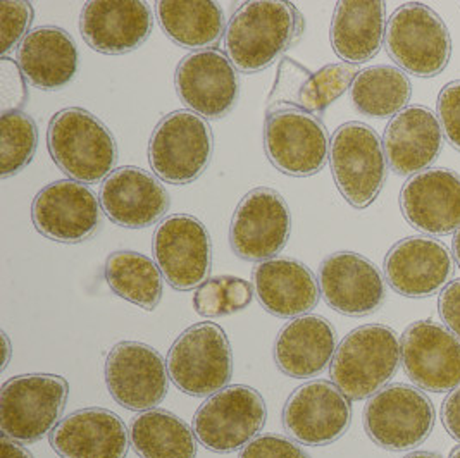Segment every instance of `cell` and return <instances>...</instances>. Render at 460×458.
Segmentation results:
<instances>
[{
    "mask_svg": "<svg viewBox=\"0 0 460 458\" xmlns=\"http://www.w3.org/2000/svg\"><path fill=\"white\" fill-rule=\"evenodd\" d=\"M304 28V16L292 2H245L226 26V54L245 75L264 71L298 42Z\"/></svg>",
    "mask_w": 460,
    "mask_h": 458,
    "instance_id": "obj_1",
    "label": "cell"
},
{
    "mask_svg": "<svg viewBox=\"0 0 460 458\" xmlns=\"http://www.w3.org/2000/svg\"><path fill=\"white\" fill-rule=\"evenodd\" d=\"M47 144L64 174L84 185L102 181L119 159L111 129L82 107H67L50 119Z\"/></svg>",
    "mask_w": 460,
    "mask_h": 458,
    "instance_id": "obj_2",
    "label": "cell"
},
{
    "mask_svg": "<svg viewBox=\"0 0 460 458\" xmlns=\"http://www.w3.org/2000/svg\"><path fill=\"white\" fill-rule=\"evenodd\" d=\"M402 339L383 324H366L347 334L332 362V383L350 400H366L381 392L397 374Z\"/></svg>",
    "mask_w": 460,
    "mask_h": 458,
    "instance_id": "obj_3",
    "label": "cell"
},
{
    "mask_svg": "<svg viewBox=\"0 0 460 458\" xmlns=\"http://www.w3.org/2000/svg\"><path fill=\"white\" fill-rule=\"evenodd\" d=\"M388 56L418 78L441 75L452 57V39L438 14L419 2L400 5L386 24Z\"/></svg>",
    "mask_w": 460,
    "mask_h": 458,
    "instance_id": "obj_4",
    "label": "cell"
},
{
    "mask_svg": "<svg viewBox=\"0 0 460 458\" xmlns=\"http://www.w3.org/2000/svg\"><path fill=\"white\" fill-rule=\"evenodd\" d=\"M69 395L61 375L26 374L9 379L0 392V429L20 443H35L50 435Z\"/></svg>",
    "mask_w": 460,
    "mask_h": 458,
    "instance_id": "obj_5",
    "label": "cell"
},
{
    "mask_svg": "<svg viewBox=\"0 0 460 458\" xmlns=\"http://www.w3.org/2000/svg\"><path fill=\"white\" fill-rule=\"evenodd\" d=\"M212 152L209 123L191 110H174L155 126L148 142V163L159 180L181 187L202 176Z\"/></svg>",
    "mask_w": 460,
    "mask_h": 458,
    "instance_id": "obj_6",
    "label": "cell"
},
{
    "mask_svg": "<svg viewBox=\"0 0 460 458\" xmlns=\"http://www.w3.org/2000/svg\"><path fill=\"white\" fill-rule=\"evenodd\" d=\"M330 163L341 197L356 208L369 207L388 176L385 146L371 126L350 121L332 138Z\"/></svg>",
    "mask_w": 460,
    "mask_h": 458,
    "instance_id": "obj_7",
    "label": "cell"
},
{
    "mask_svg": "<svg viewBox=\"0 0 460 458\" xmlns=\"http://www.w3.org/2000/svg\"><path fill=\"white\" fill-rule=\"evenodd\" d=\"M171 381L187 395H214L233 375V354L225 330L200 322L180 334L168 355Z\"/></svg>",
    "mask_w": 460,
    "mask_h": 458,
    "instance_id": "obj_8",
    "label": "cell"
},
{
    "mask_svg": "<svg viewBox=\"0 0 460 458\" xmlns=\"http://www.w3.org/2000/svg\"><path fill=\"white\" fill-rule=\"evenodd\" d=\"M268 407L262 395L245 384L228 386L208 398L193 417L195 436L210 452L245 448L262 431Z\"/></svg>",
    "mask_w": 460,
    "mask_h": 458,
    "instance_id": "obj_9",
    "label": "cell"
},
{
    "mask_svg": "<svg viewBox=\"0 0 460 458\" xmlns=\"http://www.w3.org/2000/svg\"><path fill=\"white\" fill-rule=\"evenodd\" d=\"M431 400L409 384H392L371 396L364 410L367 436L385 450L403 452L422 445L435 427Z\"/></svg>",
    "mask_w": 460,
    "mask_h": 458,
    "instance_id": "obj_10",
    "label": "cell"
},
{
    "mask_svg": "<svg viewBox=\"0 0 460 458\" xmlns=\"http://www.w3.org/2000/svg\"><path fill=\"white\" fill-rule=\"evenodd\" d=\"M292 234V212L272 188H255L234 208L230 245L240 259L266 262L276 259Z\"/></svg>",
    "mask_w": 460,
    "mask_h": 458,
    "instance_id": "obj_11",
    "label": "cell"
},
{
    "mask_svg": "<svg viewBox=\"0 0 460 458\" xmlns=\"http://www.w3.org/2000/svg\"><path fill=\"white\" fill-rule=\"evenodd\" d=\"M264 146L278 171L293 178H307L326 166L332 142L317 116L283 109L266 118Z\"/></svg>",
    "mask_w": 460,
    "mask_h": 458,
    "instance_id": "obj_12",
    "label": "cell"
},
{
    "mask_svg": "<svg viewBox=\"0 0 460 458\" xmlns=\"http://www.w3.org/2000/svg\"><path fill=\"white\" fill-rule=\"evenodd\" d=\"M169 369L163 355L140 341H121L105 360V384L128 410H152L168 395Z\"/></svg>",
    "mask_w": 460,
    "mask_h": 458,
    "instance_id": "obj_13",
    "label": "cell"
},
{
    "mask_svg": "<svg viewBox=\"0 0 460 458\" xmlns=\"http://www.w3.org/2000/svg\"><path fill=\"white\" fill-rule=\"evenodd\" d=\"M154 255L169 286L189 292L209 279L212 243L208 228L190 214L166 217L154 234Z\"/></svg>",
    "mask_w": 460,
    "mask_h": 458,
    "instance_id": "obj_14",
    "label": "cell"
},
{
    "mask_svg": "<svg viewBox=\"0 0 460 458\" xmlns=\"http://www.w3.org/2000/svg\"><path fill=\"white\" fill-rule=\"evenodd\" d=\"M174 84L181 102L204 119L228 116L240 97L236 67L217 48L197 50L180 61Z\"/></svg>",
    "mask_w": 460,
    "mask_h": 458,
    "instance_id": "obj_15",
    "label": "cell"
},
{
    "mask_svg": "<svg viewBox=\"0 0 460 458\" xmlns=\"http://www.w3.org/2000/svg\"><path fill=\"white\" fill-rule=\"evenodd\" d=\"M402 362L424 392L445 393L460 386V339L433 321L412 322L402 336Z\"/></svg>",
    "mask_w": 460,
    "mask_h": 458,
    "instance_id": "obj_16",
    "label": "cell"
},
{
    "mask_svg": "<svg viewBox=\"0 0 460 458\" xmlns=\"http://www.w3.org/2000/svg\"><path fill=\"white\" fill-rule=\"evenodd\" d=\"M350 422V398L330 381H311L296 388L283 410L285 429L307 446L333 443L349 431Z\"/></svg>",
    "mask_w": 460,
    "mask_h": 458,
    "instance_id": "obj_17",
    "label": "cell"
},
{
    "mask_svg": "<svg viewBox=\"0 0 460 458\" xmlns=\"http://www.w3.org/2000/svg\"><path fill=\"white\" fill-rule=\"evenodd\" d=\"M101 200L90 188L61 180L43 187L31 206V219L37 231L59 243H80L101 226Z\"/></svg>",
    "mask_w": 460,
    "mask_h": 458,
    "instance_id": "obj_18",
    "label": "cell"
},
{
    "mask_svg": "<svg viewBox=\"0 0 460 458\" xmlns=\"http://www.w3.org/2000/svg\"><path fill=\"white\" fill-rule=\"evenodd\" d=\"M319 288L336 313L364 317L385 304V277L369 259L356 251H336L319 268Z\"/></svg>",
    "mask_w": 460,
    "mask_h": 458,
    "instance_id": "obj_19",
    "label": "cell"
},
{
    "mask_svg": "<svg viewBox=\"0 0 460 458\" xmlns=\"http://www.w3.org/2000/svg\"><path fill=\"white\" fill-rule=\"evenodd\" d=\"M358 73V66L347 63L328 64L313 73L285 57L279 64L266 114L296 109L319 118L328 105L352 88Z\"/></svg>",
    "mask_w": 460,
    "mask_h": 458,
    "instance_id": "obj_20",
    "label": "cell"
},
{
    "mask_svg": "<svg viewBox=\"0 0 460 458\" xmlns=\"http://www.w3.org/2000/svg\"><path fill=\"white\" fill-rule=\"evenodd\" d=\"M385 277L403 296L426 298L445 290L454 276V259L448 249L431 236L400 240L385 257Z\"/></svg>",
    "mask_w": 460,
    "mask_h": 458,
    "instance_id": "obj_21",
    "label": "cell"
},
{
    "mask_svg": "<svg viewBox=\"0 0 460 458\" xmlns=\"http://www.w3.org/2000/svg\"><path fill=\"white\" fill-rule=\"evenodd\" d=\"M400 208L407 223L429 236L460 229V176L445 167H431L407 180L400 191Z\"/></svg>",
    "mask_w": 460,
    "mask_h": 458,
    "instance_id": "obj_22",
    "label": "cell"
},
{
    "mask_svg": "<svg viewBox=\"0 0 460 458\" xmlns=\"http://www.w3.org/2000/svg\"><path fill=\"white\" fill-rule=\"evenodd\" d=\"M111 223L121 228H148L169 210V193L150 172L135 166L116 169L104 180L99 195Z\"/></svg>",
    "mask_w": 460,
    "mask_h": 458,
    "instance_id": "obj_23",
    "label": "cell"
},
{
    "mask_svg": "<svg viewBox=\"0 0 460 458\" xmlns=\"http://www.w3.org/2000/svg\"><path fill=\"white\" fill-rule=\"evenodd\" d=\"M154 28L152 11L138 0H95L82 11L80 31L84 42L105 56L137 50Z\"/></svg>",
    "mask_w": 460,
    "mask_h": 458,
    "instance_id": "obj_24",
    "label": "cell"
},
{
    "mask_svg": "<svg viewBox=\"0 0 460 458\" xmlns=\"http://www.w3.org/2000/svg\"><path fill=\"white\" fill-rule=\"evenodd\" d=\"M129 441L121 417L101 407L69 414L50 433V445L61 458H126Z\"/></svg>",
    "mask_w": 460,
    "mask_h": 458,
    "instance_id": "obj_25",
    "label": "cell"
},
{
    "mask_svg": "<svg viewBox=\"0 0 460 458\" xmlns=\"http://www.w3.org/2000/svg\"><path fill=\"white\" fill-rule=\"evenodd\" d=\"M383 146L388 166L400 176L431 169L443 148L438 116L424 105H409L386 126Z\"/></svg>",
    "mask_w": 460,
    "mask_h": 458,
    "instance_id": "obj_26",
    "label": "cell"
},
{
    "mask_svg": "<svg viewBox=\"0 0 460 458\" xmlns=\"http://www.w3.org/2000/svg\"><path fill=\"white\" fill-rule=\"evenodd\" d=\"M253 288L261 305L283 319H296L311 313L321 296L314 272L288 257L259 262L253 271Z\"/></svg>",
    "mask_w": 460,
    "mask_h": 458,
    "instance_id": "obj_27",
    "label": "cell"
},
{
    "mask_svg": "<svg viewBox=\"0 0 460 458\" xmlns=\"http://www.w3.org/2000/svg\"><path fill=\"white\" fill-rule=\"evenodd\" d=\"M336 354V331L321 315L290 321L276 338L274 362L283 374L307 379L321 374Z\"/></svg>",
    "mask_w": 460,
    "mask_h": 458,
    "instance_id": "obj_28",
    "label": "cell"
},
{
    "mask_svg": "<svg viewBox=\"0 0 460 458\" xmlns=\"http://www.w3.org/2000/svg\"><path fill=\"white\" fill-rule=\"evenodd\" d=\"M18 64L31 86L45 92L61 90L78 71V48L63 28L40 26L20 45Z\"/></svg>",
    "mask_w": 460,
    "mask_h": 458,
    "instance_id": "obj_29",
    "label": "cell"
},
{
    "mask_svg": "<svg viewBox=\"0 0 460 458\" xmlns=\"http://www.w3.org/2000/svg\"><path fill=\"white\" fill-rule=\"evenodd\" d=\"M386 37L385 2L345 0L336 4L332 22V45L336 56L347 64L375 59Z\"/></svg>",
    "mask_w": 460,
    "mask_h": 458,
    "instance_id": "obj_30",
    "label": "cell"
},
{
    "mask_svg": "<svg viewBox=\"0 0 460 458\" xmlns=\"http://www.w3.org/2000/svg\"><path fill=\"white\" fill-rule=\"evenodd\" d=\"M157 18L169 39L187 48L208 50L226 33L225 13L216 2L163 0Z\"/></svg>",
    "mask_w": 460,
    "mask_h": 458,
    "instance_id": "obj_31",
    "label": "cell"
},
{
    "mask_svg": "<svg viewBox=\"0 0 460 458\" xmlns=\"http://www.w3.org/2000/svg\"><path fill=\"white\" fill-rule=\"evenodd\" d=\"M131 446L142 458H195L197 436L189 424L163 409L133 418Z\"/></svg>",
    "mask_w": 460,
    "mask_h": 458,
    "instance_id": "obj_32",
    "label": "cell"
},
{
    "mask_svg": "<svg viewBox=\"0 0 460 458\" xmlns=\"http://www.w3.org/2000/svg\"><path fill=\"white\" fill-rule=\"evenodd\" d=\"M412 97L409 76L395 66L379 64L362 69L352 84V102L360 114L386 119L395 118Z\"/></svg>",
    "mask_w": 460,
    "mask_h": 458,
    "instance_id": "obj_33",
    "label": "cell"
},
{
    "mask_svg": "<svg viewBox=\"0 0 460 458\" xmlns=\"http://www.w3.org/2000/svg\"><path fill=\"white\" fill-rule=\"evenodd\" d=\"M163 277L157 262L138 251H114L105 260V281L111 290L146 311L159 305Z\"/></svg>",
    "mask_w": 460,
    "mask_h": 458,
    "instance_id": "obj_34",
    "label": "cell"
},
{
    "mask_svg": "<svg viewBox=\"0 0 460 458\" xmlns=\"http://www.w3.org/2000/svg\"><path fill=\"white\" fill-rule=\"evenodd\" d=\"M39 145V128L22 110L0 118V176L9 178L28 166Z\"/></svg>",
    "mask_w": 460,
    "mask_h": 458,
    "instance_id": "obj_35",
    "label": "cell"
},
{
    "mask_svg": "<svg viewBox=\"0 0 460 458\" xmlns=\"http://www.w3.org/2000/svg\"><path fill=\"white\" fill-rule=\"evenodd\" d=\"M252 285L234 276L210 277L197 288L193 296L195 311L204 317H221L240 313L251 305Z\"/></svg>",
    "mask_w": 460,
    "mask_h": 458,
    "instance_id": "obj_36",
    "label": "cell"
},
{
    "mask_svg": "<svg viewBox=\"0 0 460 458\" xmlns=\"http://www.w3.org/2000/svg\"><path fill=\"white\" fill-rule=\"evenodd\" d=\"M33 22L30 2H0V52L7 54L28 37Z\"/></svg>",
    "mask_w": 460,
    "mask_h": 458,
    "instance_id": "obj_37",
    "label": "cell"
},
{
    "mask_svg": "<svg viewBox=\"0 0 460 458\" xmlns=\"http://www.w3.org/2000/svg\"><path fill=\"white\" fill-rule=\"evenodd\" d=\"M20 64L9 57L0 59V110L2 114L16 112L28 101V90L24 84Z\"/></svg>",
    "mask_w": 460,
    "mask_h": 458,
    "instance_id": "obj_38",
    "label": "cell"
},
{
    "mask_svg": "<svg viewBox=\"0 0 460 458\" xmlns=\"http://www.w3.org/2000/svg\"><path fill=\"white\" fill-rule=\"evenodd\" d=\"M437 110L447 142L460 152V80L443 86L439 92Z\"/></svg>",
    "mask_w": 460,
    "mask_h": 458,
    "instance_id": "obj_39",
    "label": "cell"
},
{
    "mask_svg": "<svg viewBox=\"0 0 460 458\" xmlns=\"http://www.w3.org/2000/svg\"><path fill=\"white\" fill-rule=\"evenodd\" d=\"M240 458H311L290 437L279 435H262L252 439L242 450Z\"/></svg>",
    "mask_w": 460,
    "mask_h": 458,
    "instance_id": "obj_40",
    "label": "cell"
},
{
    "mask_svg": "<svg viewBox=\"0 0 460 458\" xmlns=\"http://www.w3.org/2000/svg\"><path fill=\"white\" fill-rule=\"evenodd\" d=\"M438 313L445 326L460 339V279L452 281L439 295Z\"/></svg>",
    "mask_w": 460,
    "mask_h": 458,
    "instance_id": "obj_41",
    "label": "cell"
},
{
    "mask_svg": "<svg viewBox=\"0 0 460 458\" xmlns=\"http://www.w3.org/2000/svg\"><path fill=\"white\" fill-rule=\"evenodd\" d=\"M441 420L448 435L460 443V386L450 392L441 407Z\"/></svg>",
    "mask_w": 460,
    "mask_h": 458,
    "instance_id": "obj_42",
    "label": "cell"
},
{
    "mask_svg": "<svg viewBox=\"0 0 460 458\" xmlns=\"http://www.w3.org/2000/svg\"><path fill=\"white\" fill-rule=\"evenodd\" d=\"M0 450H2V458H33V455L18 441L4 436V435L0 441Z\"/></svg>",
    "mask_w": 460,
    "mask_h": 458,
    "instance_id": "obj_43",
    "label": "cell"
},
{
    "mask_svg": "<svg viewBox=\"0 0 460 458\" xmlns=\"http://www.w3.org/2000/svg\"><path fill=\"white\" fill-rule=\"evenodd\" d=\"M452 251H454V257H456V262L459 264L460 268V229L456 231V236L452 240Z\"/></svg>",
    "mask_w": 460,
    "mask_h": 458,
    "instance_id": "obj_44",
    "label": "cell"
},
{
    "mask_svg": "<svg viewBox=\"0 0 460 458\" xmlns=\"http://www.w3.org/2000/svg\"><path fill=\"white\" fill-rule=\"evenodd\" d=\"M403 458H443L438 454H433V452H414V454H409Z\"/></svg>",
    "mask_w": 460,
    "mask_h": 458,
    "instance_id": "obj_45",
    "label": "cell"
},
{
    "mask_svg": "<svg viewBox=\"0 0 460 458\" xmlns=\"http://www.w3.org/2000/svg\"><path fill=\"white\" fill-rule=\"evenodd\" d=\"M2 341H4V347H5V358H4V364H2V371L7 367V364H9V355H11V347H9V339H7V336L2 333Z\"/></svg>",
    "mask_w": 460,
    "mask_h": 458,
    "instance_id": "obj_46",
    "label": "cell"
},
{
    "mask_svg": "<svg viewBox=\"0 0 460 458\" xmlns=\"http://www.w3.org/2000/svg\"><path fill=\"white\" fill-rule=\"evenodd\" d=\"M450 458H460V446H457V448H454V450H452Z\"/></svg>",
    "mask_w": 460,
    "mask_h": 458,
    "instance_id": "obj_47",
    "label": "cell"
}]
</instances>
